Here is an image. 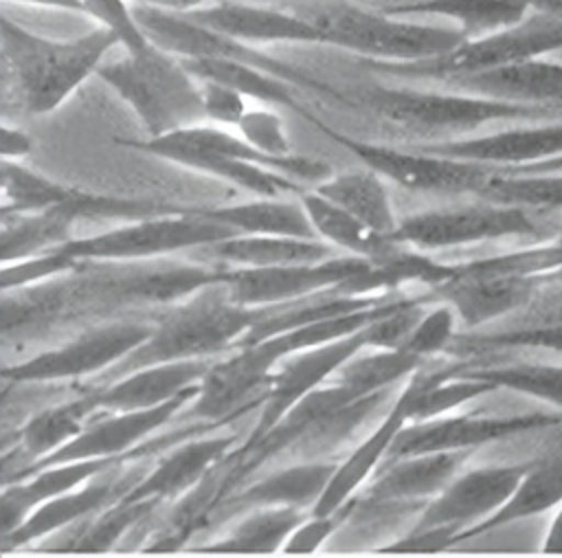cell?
Instances as JSON below:
<instances>
[{
  "label": "cell",
  "mask_w": 562,
  "mask_h": 558,
  "mask_svg": "<svg viewBox=\"0 0 562 558\" xmlns=\"http://www.w3.org/2000/svg\"><path fill=\"white\" fill-rule=\"evenodd\" d=\"M224 266L81 261L66 279L2 290V334H24L64 321L103 316L121 308L176 303L222 281Z\"/></svg>",
  "instance_id": "1"
},
{
  "label": "cell",
  "mask_w": 562,
  "mask_h": 558,
  "mask_svg": "<svg viewBox=\"0 0 562 558\" xmlns=\"http://www.w3.org/2000/svg\"><path fill=\"white\" fill-rule=\"evenodd\" d=\"M277 308L279 305H241L228 294L224 279L209 283L182 301H176L160 319H156L149 338L103 371V382H112L149 365L215 358L226 354L252 330L257 321Z\"/></svg>",
  "instance_id": "2"
},
{
  "label": "cell",
  "mask_w": 562,
  "mask_h": 558,
  "mask_svg": "<svg viewBox=\"0 0 562 558\" xmlns=\"http://www.w3.org/2000/svg\"><path fill=\"white\" fill-rule=\"evenodd\" d=\"M119 44L103 26L72 40H50L22 24L0 18V62L31 114L57 110Z\"/></svg>",
  "instance_id": "3"
},
{
  "label": "cell",
  "mask_w": 562,
  "mask_h": 558,
  "mask_svg": "<svg viewBox=\"0 0 562 558\" xmlns=\"http://www.w3.org/2000/svg\"><path fill=\"white\" fill-rule=\"evenodd\" d=\"M292 11L310 20L323 33L325 44L362 55L364 59H432L468 40L452 24H417L382 9H362L349 0H307L296 2Z\"/></svg>",
  "instance_id": "4"
},
{
  "label": "cell",
  "mask_w": 562,
  "mask_h": 558,
  "mask_svg": "<svg viewBox=\"0 0 562 558\" xmlns=\"http://www.w3.org/2000/svg\"><path fill=\"white\" fill-rule=\"evenodd\" d=\"M97 77L130 103L149 138L206 121L198 79L180 57L156 44L143 55L125 53L123 59L103 62Z\"/></svg>",
  "instance_id": "5"
},
{
  "label": "cell",
  "mask_w": 562,
  "mask_h": 558,
  "mask_svg": "<svg viewBox=\"0 0 562 558\" xmlns=\"http://www.w3.org/2000/svg\"><path fill=\"white\" fill-rule=\"evenodd\" d=\"M356 94L342 92V105H360L380 114L391 123L408 130L463 134L487 123L540 121L562 116V112L490 99L463 90H411V88H362Z\"/></svg>",
  "instance_id": "6"
},
{
  "label": "cell",
  "mask_w": 562,
  "mask_h": 558,
  "mask_svg": "<svg viewBox=\"0 0 562 558\" xmlns=\"http://www.w3.org/2000/svg\"><path fill=\"white\" fill-rule=\"evenodd\" d=\"M562 231V213L479 198L474 204L424 211L400 220L395 242L417 250H446L483 242H542Z\"/></svg>",
  "instance_id": "7"
},
{
  "label": "cell",
  "mask_w": 562,
  "mask_h": 558,
  "mask_svg": "<svg viewBox=\"0 0 562 558\" xmlns=\"http://www.w3.org/2000/svg\"><path fill=\"white\" fill-rule=\"evenodd\" d=\"M558 53H562V13L531 9L522 22L485 37L465 40L441 57L417 62L364 59V66L378 75L397 79L443 81L454 75L479 72L531 57H553Z\"/></svg>",
  "instance_id": "8"
},
{
  "label": "cell",
  "mask_w": 562,
  "mask_h": 558,
  "mask_svg": "<svg viewBox=\"0 0 562 558\" xmlns=\"http://www.w3.org/2000/svg\"><path fill=\"white\" fill-rule=\"evenodd\" d=\"M231 235H235L231 226L202 215L198 209H182L180 213L134 220L99 235L72 237L57 248L75 261H147L173 250L204 248Z\"/></svg>",
  "instance_id": "9"
},
{
  "label": "cell",
  "mask_w": 562,
  "mask_h": 558,
  "mask_svg": "<svg viewBox=\"0 0 562 558\" xmlns=\"http://www.w3.org/2000/svg\"><path fill=\"white\" fill-rule=\"evenodd\" d=\"M307 121L314 123L334 143L342 145L347 152L360 158L369 169L378 171L380 176H384L386 180H393L404 189L479 196V191L501 171V167L448 158V156L430 154L422 147L397 149L389 145L358 141L347 134L334 132L327 123H323L314 114H310Z\"/></svg>",
  "instance_id": "10"
},
{
  "label": "cell",
  "mask_w": 562,
  "mask_h": 558,
  "mask_svg": "<svg viewBox=\"0 0 562 558\" xmlns=\"http://www.w3.org/2000/svg\"><path fill=\"white\" fill-rule=\"evenodd\" d=\"M134 15L151 44L158 48L176 55V57H233L248 62L257 68L268 70L270 75L290 81L296 88L314 90L323 97H329L331 101H340V90L323 83L321 79H314L303 68L290 66L285 62H279L257 48H252L246 42H239L235 37H228L220 31L209 29L202 22H195L193 18L176 11H167L147 2L134 4Z\"/></svg>",
  "instance_id": "11"
},
{
  "label": "cell",
  "mask_w": 562,
  "mask_h": 558,
  "mask_svg": "<svg viewBox=\"0 0 562 558\" xmlns=\"http://www.w3.org/2000/svg\"><path fill=\"white\" fill-rule=\"evenodd\" d=\"M154 332V321H112L101 323L77 338L26 358L15 365H4L2 378L7 382H55L108 371Z\"/></svg>",
  "instance_id": "12"
},
{
  "label": "cell",
  "mask_w": 562,
  "mask_h": 558,
  "mask_svg": "<svg viewBox=\"0 0 562 558\" xmlns=\"http://www.w3.org/2000/svg\"><path fill=\"white\" fill-rule=\"evenodd\" d=\"M562 424V411L542 409L518 415H441L422 422H408L393 439L386 459L393 461L411 455L443 453V450H476L492 442H503L516 435L540 433Z\"/></svg>",
  "instance_id": "13"
},
{
  "label": "cell",
  "mask_w": 562,
  "mask_h": 558,
  "mask_svg": "<svg viewBox=\"0 0 562 558\" xmlns=\"http://www.w3.org/2000/svg\"><path fill=\"white\" fill-rule=\"evenodd\" d=\"M369 259L358 255H334L314 264H290L268 268L226 266L224 283L228 294L248 308L281 305L338 288L362 272Z\"/></svg>",
  "instance_id": "14"
},
{
  "label": "cell",
  "mask_w": 562,
  "mask_h": 558,
  "mask_svg": "<svg viewBox=\"0 0 562 558\" xmlns=\"http://www.w3.org/2000/svg\"><path fill=\"white\" fill-rule=\"evenodd\" d=\"M531 457L487 464L459 472L437 496H432L413 527H454L459 534L496 514L518 490L531 468ZM457 534V536H459ZM457 543V540H454Z\"/></svg>",
  "instance_id": "15"
},
{
  "label": "cell",
  "mask_w": 562,
  "mask_h": 558,
  "mask_svg": "<svg viewBox=\"0 0 562 558\" xmlns=\"http://www.w3.org/2000/svg\"><path fill=\"white\" fill-rule=\"evenodd\" d=\"M198 391H200V382L182 391L178 398L151 409L110 411L108 415L88 422V426L75 439L64 444L48 457L15 470L13 477L37 470L48 464H59V461L103 459V457H125V455L134 457V448L140 446V442H145L154 431L173 422V417L198 395ZM13 477H7L4 481Z\"/></svg>",
  "instance_id": "16"
},
{
  "label": "cell",
  "mask_w": 562,
  "mask_h": 558,
  "mask_svg": "<svg viewBox=\"0 0 562 558\" xmlns=\"http://www.w3.org/2000/svg\"><path fill=\"white\" fill-rule=\"evenodd\" d=\"M369 325H364L362 330L349 336H342V338H336L283 358L266 384L261 415L252 433L246 437V442H255L257 437H261L303 395L325 384L347 360H351L358 351L369 347Z\"/></svg>",
  "instance_id": "17"
},
{
  "label": "cell",
  "mask_w": 562,
  "mask_h": 558,
  "mask_svg": "<svg viewBox=\"0 0 562 558\" xmlns=\"http://www.w3.org/2000/svg\"><path fill=\"white\" fill-rule=\"evenodd\" d=\"M544 277L514 272H470L454 264L452 277L428 288L435 303H448L463 330H476L492 321L512 319L540 292Z\"/></svg>",
  "instance_id": "18"
},
{
  "label": "cell",
  "mask_w": 562,
  "mask_h": 558,
  "mask_svg": "<svg viewBox=\"0 0 562 558\" xmlns=\"http://www.w3.org/2000/svg\"><path fill=\"white\" fill-rule=\"evenodd\" d=\"M125 461H140V459H125ZM125 461L92 477L88 483L37 505L24 518V523H20L11 534L0 538L2 549L9 551L15 547L31 545L48 534L61 532V529L97 514L105 505L125 496L149 470L145 464H136L134 468L123 470Z\"/></svg>",
  "instance_id": "19"
},
{
  "label": "cell",
  "mask_w": 562,
  "mask_h": 558,
  "mask_svg": "<svg viewBox=\"0 0 562 558\" xmlns=\"http://www.w3.org/2000/svg\"><path fill=\"white\" fill-rule=\"evenodd\" d=\"M419 147L448 158L516 169L562 156V116L520 121L516 127H505L481 136L426 143Z\"/></svg>",
  "instance_id": "20"
},
{
  "label": "cell",
  "mask_w": 562,
  "mask_h": 558,
  "mask_svg": "<svg viewBox=\"0 0 562 558\" xmlns=\"http://www.w3.org/2000/svg\"><path fill=\"white\" fill-rule=\"evenodd\" d=\"M474 450H443L384 461L373 481L356 494L360 507L415 505L422 507L437 496L461 470Z\"/></svg>",
  "instance_id": "21"
},
{
  "label": "cell",
  "mask_w": 562,
  "mask_h": 558,
  "mask_svg": "<svg viewBox=\"0 0 562 558\" xmlns=\"http://www.w3.org/2000/svg\"><path fill=\"white\" fill-rule=\"evenodd\" d=\"M123 145H130L134 149H140L145 154L178 163L182 167L195 169L200 174L213 176V178H222L228 180L259 198H283L285 193H294L299 196L303 189V185L285 174H279L274 169L261 167L257 163L250 160H241L235 156H226V154H217L191 143H184L180 138H176L173 134H165V136H154V138H145V141H123Z\"/></svg>",
  "instance_id": "22"
},
{
  "label": "cell",
  "mask_w": 562,
  "mask_h": 558,
  "mask_svg": "<svg viewBox=\"0 0 562 558\" xmlns=\"http://www.w3.org/2000/svg\"><path fill=\"white\" fill-rule=\"evenodd\" d=\"M441 83L490 99L562 112V62L553 57H531L479 72L454 75Z\"/></svg>",
  "instance_id": "23"
},
{
  "label": "cell",
  "mask_w": 562,
  "mask_h": 558,
  "mask_svg": "<svg viewBox=\"0 0 562 558\" xmlns=\"http://www.w3.org/2000/svg\"><path fill=\"white\" fill-rule=\"evenodd\" d=\"M422 369V367H419ZM417 369V371H419ZM411 373L391 411L382 420V424L342 461L336 466L323 496L312 507V514H327L345 505L351 496L358 494L360 486L373 477V472L384 464L386 453L395 439V435L411 422V406L417 391L419 376Z\"/></svg>",
  "instance_id": "24"
},
{
  "label": "cell",
  "mask_w": 562,
  "mask_h": 558,
  "mask_svg": "<svg viewBox=\"0 0 562 558\" xmlns=\"http://www.w3.org/2000/svg\"><path fill=\"white\" fill-rule=\"evenodd\" d=\"M134 459L130 455L125 457H103V459H77V461H59L48 464L37 470L18 475L2 483V496H0V532L2 536L11 534L24 518L42 503L61 496L83 483H88L92 477L105 472L108 468Z\"/></svg>",
  "instance_id": "25"
},
{
  "label": "cell",
  "mask_w": 562,
  "mask_h": 558,
  "mask_svg": "<svg viewBox=\"0 0 562 558\" xmlns=\"http://www.w3.org/2000/svg\"><path fill=\"white\" fill-rule=\"evenodd\" d=\"M184 15L246 44H257V42L325 44L323 33L310 20H305L294 11L220 0L211 7H198L193 11H187Z\"/></svg>",
  "instance_id": "26"
},
{
  "label": "cell",
  "mask_w": 562,
  "mask_h": 558,
  "mask_svg": "<svg viewBox=\"0 0 562 558\" xmlns=\"http://www.w3.org/2000/svg\"><path fill=\"white\" fill-rule=\"evenodd\" d=\"M235 435L191 437L173 446L154 468L125 494L127 499H182L233 450Z\"/></svg>",
  "instance_id": "27"
},
{
  "label": "cell",
  "mask_w": 562,
  "mask_h": 558,
  "mask_svg": "<svg viewBox=\"0 0 562 558\" xmlns=\"http://www.w3.org/2000/svg\"><path fill=\"white\" fill-rule=\"evenodd\" d=\"M215 358H193L149 365L130 371L103 387H97L99 406L105 411L151 409L178 398L182 391L195 387Z\"/></svg>",
  "instance_id": "28"
},
{
  "label": "cell",
  "mask_w": 562,
  "mask_h": 558,
  "mask_svg": "<svg viewBox=\"0 0 562 558\" xmlns=\"http://www.w3.org/2000/svg\"><path fill=\"white\" fill-rule=\"evenodd\" d=\"M336 461H305L283 468L266 479L246 486L239 492H231L220 501L213 514L235 516L255 507H299L310 510L323 496Z\"/></svg>",
  "instance_id": "29"
},
{
  "label": "cell",
  "mask_w": 562,
  "mask_h": 558,
  "mask_svg": "<svg viewBox=\"0 0 562 558\" xmlns=\"http://www.w3.org/2000/svg\"><path fill=\"white\" fill-rule=\"evenodd\" d=\"M531 9V0H413L382 11L400 18H443L468 40H476L522 22Z\"/></svg>",
  "instance_id": "30"
},
{
  "label": "cell",
  "mask_w": 562,
  "mask_h": 558,
  "mask_svg": "<svg viewBox=\"0 0 562 558\" xmlns=\"http://www.w3.org/2000/svg\"><path fill=\"white\" fill-rule=\"evenodd\" d=\"M334 246L325 239L290 235H244L235 233L204 246L211 264L239 268H268L290 264H314L334 257Z\"/></svg>",
  "instance_id": "31"
},
{
  "label": "cell",
  "mask_w": 562,
  "mask_h": 558,
  "mask_svg": "<svg viewBox=\"0 0 562 558\" xmlns=\"http://www.w3.org/2000/svg\"><path fill=\"white\" fill-rule=\"evenodd\" d=\"M180 62L198 81H220L235 88L246 99L294 108L303 119H310V112L301 108V101L294 94L296 86L263 68L233 57H180Z\"/></svg>",
  "instance_id": "32"
},
{
  "label": "cell",
  "mask_w": 562,
  "mask_h": 558,
  "mask_svg": "<svg viewBox=\"0 0 562 558\" xmlns=\"http://www.w3.org/2000/svg\"><path fill=\"white\" fill-rule=\"evenodd\" d=\"M202 215L231 226L244 235H290L305 239H321L310 222L301 200L259 198L231 207L198 209Z\"/></svg>",
  "instance_id": "33"
},
{
  "label": "cell",
  "mask_w": 562,
  "mask_h": 558,
  "mask_svg": "<svg viewBox=\"0 0 562 558\" xmlns=\"http://www.w3.org/2000/svg\"><path fill=\"white\" fill-rule=\"evenodd\" d=\"M299 507H255L222 538L198 545L195 554H274L307 518Z\"/></svg>",
  "instance_id": "34"
},
{
  "label": "cell",
  "mask_w": 562,
  "mask_h": 558,
  "mask_svg": "<svg viewBox=\"0 0 562 558\" xmlns=\"http://www.w3.org/2000/svg\"><path fill=\"white\" fill-rule=\"evenodd\" d=\"M299 200L305 207L318 237L334 248L345 250L347 255L378 259L395 246V239L391 235L378 233L375 228L367 226L362 220L334 204L318 191H301Z\"/></svg>",
  "instance_id": "35"
},
{
  "label": "cell",
  "mask_w": 562,
  "mask_h": 558,
  "mask_svg": "<svg viewBox=\"0 0 562 558\" xmlns=\"http://www.w3.org/2000/svg\"><path fill=\"white\" fill-rule=\"evenodd\" d=\"M314 191L342 207L378 233L393 235L400 224L389 198V189L384 185V176L369 167L360 171L334 174L331 178L316 185Z\"/></svg>",
  "instance_id": "36"
},
{
  "label": "cell",
  "mask_w": 562,
  "mask_h": 558,
  "mask_svg": "<svg viewBox=\"0 0 562 558\" xmlns=\"http://www.w3.org/2000/svg\"><path fill=\"white\" fill-rule=\"evenodd\" d=\"M158 499H127L105 505L97 514L75 523V534L64 536L59 543L48 545L46 551H75V554H101L112 549L127 532H132L143 518L156 512Z\"/></svg>",
  "instance_id": "37"
},
{
  "label": "cell",
  "mask_w": 562,
  "mask_h": 558,
  "mask_svg": "<svg viewBox=\"0 0 562 558\" xmlns=\"http://www.w3.org/2000/svg\"><path fill=\"white\" fill-rule=\"evenodd\" d=\"M99 409L101 406L97 400V387H92L70 402L44 409L33 415L20 431V444L31 457V464L48 457L50 453L75 439Z\"/></svg>",
  "instance_id": "38"
},
{
  "label": "cell",
  "mask_w": 562,
  "mask_h": 558,
  "mask_svg": "<svg viewBox=\"0 0 562 558\" xmlns=\"http://www.w3.org/2000/svg\"><path fill=\"white\" fill-rule=\"evenodd\" d=\"M75 224L77 222L61 207L37 213L2 215V264L35 257L66 244L72 239Z\"/></svg>",
  "instance_id": "39"
},
{
  "label": "cell",
  "mask_w": 562,
  "mask_h": 558,
  "mask_svg": "<svg viewBox=\"0 0 562 558\" xmlns=\"http://www.w3.org/2000/svg\"><path fill=\"white\" fill-rule=\"evenodd\" d=\"M452 371L492 382L496 389H509L536 398L549 409L562 411V362L516 360L494 365H463Z\"/></svg>",
  "instance_id": "40"
},
{
  "label": "cell",
  "mask_w": 562,
  "mask_h": 558,
  "mask_svg": "<svg viewBox=\"0 0 562 558\" xmlns=\"http://www.w3.org/2000/svg\"><path fill=\"white\" fill-rule=\"evenodd\" d=\"M2 215L37 213L64 207L79 196V187L50 180L15 160H2Z\"/></svg>",
  "instance_id": "41"
},
{
  "label": "cell",
  "mask_w": 562,
  "mask_h": 558,
  "mask_svg": "<svg viewBox=\"0 0 562 558\" xmlns=\"http://www.w3.org/2000/svg\"><path fill=\"white\" fill-rule=\"evenodd\" d=\"M364 351V349H362ZM358 351L347 360L329 380L342 382L353 389L358 395H371L386 391L397 380L415 373L424 360L404 351V349H373L369 354Z\"/></svg>",
  "instance_id": "42"
},
{
  "label": "cell",
  "mask_w": 562,
  "mask_h": 558,
  "mask_svg": "<svg viewBox=\"0 0 562 558\" xmlns=\"http://www.w3.org/2000/svg\"><path fill=\"white\" fill-rule=\"evenodd\" d=\"M540 351L562 356V319L538 323V325H520L505 327L498 332L459 336L452 341L446 354H490V351Z\"/></svg>",
  "instance_id": "43"
},
{
  "label": "cell",
  "mask_w": 562,
  "mask_h": 558,
  "mask_svg": "<svg viewBox=\"0 0 562 558\" xmlns=\"http://www.w3.org/2000/svg\"><path fill=\"white\" fill-rule=\"evenodd\" d=\"M459 327H461V321H459L457 312L452 310V305L441 303V301L432 303L424 312V316L417 321V325L408 334L402 349L422 360L443 354L457 338Z\"/></svg>",
  "instance_id": "44"
},
{
  "label": "cell",
  "mask_w": 562,
  "mask_h": 558,
  "mask_svg": "<svg viewBox=\"0 0 562 558\" xmlns=\"http://www.w3.org/2000/svg\"><path fill=\"white\" fill-rule=\"evenodd\" d=\"M83 13L112 31L127 55H143L151 48V40L138 24L134 7L125 0H83Z\"/></svg>",
  "instance_id": "45"
},
{
  "label": "cell",
  "mask_w": 562,
  "mask_h": 558,
  "mask_svg": "<svg viewBox=\"0 0 562 558\" xmlns=\"http://www.w3.org/2000/svg\"><path fill=\"white\" fill-rule=\"evenodd\" d=\"M79 264L81 261H75L72 257H68L59 248H53V250L35 255V257H26V259H18V261H11V264H2L0 283H2V290L26 288V286L44 283V281H50L55 277L68 275Z\"/></svg>",
  "instance_id": "46"
},
{
  "label": "cell",
  "mask_w": 562,
  "mask_h": 558,
  "mask_svg": "<svg viewBox=\"0 0 562 558\" xmlns=\"http://www.w3.org/2000/svg\"><path fill=\"white\" fill-rule=\"evenodd\" d=\"M356 510V496H351L345 505H340L334 512L327 514H310L285 540L281 547L283 554L296 556V554H314L323 543L345 523L351 518Z\"/></svg>",
  "instance_id": "47"
},
{
  "label": "cell",
  "mask_w": 562,
  "mask_h": 558,
  "mask_svg": "<svg viewBox=\"0 0 562 558\" xmlns=\"http://www.w3.org/2000/svg\"><path fill=\"white\" fill-rule=\"evenodd\" d=\"M237 130L250 145H255L257 149L270 156L281 158V156L294 154L288 141V134L283 130V121L272 110H246Z\"/></svg>",
  "instance_id": "48"
},
{
  "label": "cell",
  "mask_w": 562,
  "mask_h": 558,
  "mask_svg": "<svg viewBox=\"0 0 562 558\" xmlns=\"http://www.w3.org/2000/svg\"><path fill=\"white\" fill-rule=\"evenodd\" d=\"M202 105L206 121L217 125H239L241 116L246 114V97L231 86L220 81H202Z\"/></svg>",
  "instance_id": "49"
},
{
  "label": "cell",
  "mask_w": 562,
  "mask_h": 558,
  "mask_svg": "<svg viewBox=\"0 0 562 558\" xmlns=\"http://www.w3.org/2000/svg\"><path fill=\"white\" fill-rule=\"evenodd\" d=\"M454 527H411L408 534L400 536L393 543H386L378 549V554H435L448 547H454L457 540Z\"/></svg>",
  "instance_id": "50"
},
{
  "label": "cell",
  "mask_w": 562,
  "mask_h": 558,
  "mask_svg": "<svg viewBox=\"0 0 562 558\" xmlns=\"http://www.w3.org/2000/svg\"><path fill=\"white\" fill-rule=\"evenodd\" d=\"M31 149H33V141H31V136L24 130L7 125V123L0 127V154H2V160L24 158V156L31 154Z\"/></svg>",
  "instance_id": "51"
},
{
  "label": "cell",
  "mask_w": 562,
  "mask_h": 558,
  "mask_svg": "<svg viewBox=\"0 0 562 558\" xmlns=\"http://www.w3.org/2000/svg\"><path fill=\"white\" fill-rule=\"evenodd\" d=\"M542 551L547 554H562V503L553 507V514L549 516V525L542 536Z\"/></svg>",
  "instance_id": "52"
},
{
  "label": "cell",
  "mask_w": 562,
  "mask_h": 558,
  "mask_svg": "<svg viewBox=\"0 0 562 558\" xmlns=\"http://www.w3.org/2000/svg\"><path fill=\"white\" fill-rule=\"evenodd\" d=\"M11 2H24V4L53 7V9H64V11H79V13H83V0H11Z\"/></svg>",
  "instance_id": "53"
},
{
  "label": "cell",
  "mask_w": 562,
  "mask_h": 558,
  "mask_svg": "<svg viewBox=\"0 0 562 558\" xmlns=\"http://www.w3.org/2000/svg\"><path fill=\"white\" fill-rule=\"evenodd\" d=\"M542 277H547V279H555V281H562V266H560V268H555V270H551V272H547V275H542Z\"/></svg>",
  "instance_id": "54"
},
{
  "label": "cell",
  "mask_w": 562,
  "mask_h": 558,
  "mask_svg": "<svg viewBox=\"0 0 562 558\" xmlns=\"http://www.w3.org/2000/svg\"><path fill=\"white\" fill-rule=\"evenodd\" d=\"M138 2H149V0H138Z\"/></svg>",
  "instance_id": "55"
}]
</instances>
